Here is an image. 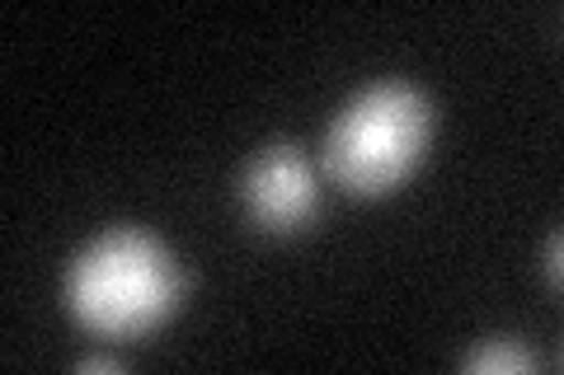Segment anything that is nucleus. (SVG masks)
<instances>
[{"label":"nucleus","instance_id":"423d86ee","mask_svg":"<svg viewBox=\"0 0 564 375\" xmlns=\"http://www.w3.org/2000/svg\"><path fill=\"white\" fill-rule=\"evenodd\" d=\"M118 362H109V356H80V371H113Z\"/></svg>","mask_w":564,"mask_h":375},{"label":"nucleus","instance_id":"f03ea898","mask_svg":"<svg viewBox=\"0 0 564 375\" xmlns=\"http://www.w3.org/2000/svg\"><path fill=\"white\" fill-rule=\"evenodd\" d=\"M437 128L433 99L410 80H377L348 99L325 132L321 165L352 198H381L410 178Z\"/></svg>","mask_w":564,"mask_h":375},{"label":"nucleus","instance_id":"39448f33","mask_svg":"<svg viewBox=\"0 0 564 375\" xmlns=\"http://www.w3.org/2000/svg\"><path fill=\"white\" fill-rule=\"evenodd\" d=\"M545 263V282H551V287H560V277H564V267H560V258H564V235L560 230H551V240H545V254H541Z\"/></svg>","mask_w":564,"mask_h":375},{"label":"nucleus","instance_id":"7ed1b4c3","mask_svg":"<svg viewBox=\"0 0 564 375\" xmlns=\"http://www.w3.org/2000/svg\"><path fill=\"white\" fill-rule=\"evenodd\" d=\"M240 207L263 235H302L321 211V174H315L311 155L292 141L254 151L240 174Z\"/></svg>","mask_w":564,"mask_h":375},{"label":"nucleus","instance_id":"f257e3e1","mask_svg":"<svg viewBox=\"0 0 564 375\" xmlns=\"http://www.w3.org/2000/svg\"><path fill=\"white\" fill-rule=\"evenodd\" d=\"M62 296L80 329L128 343L161 329L180 310L184 273L174 249L147 225H113L70 258Z\"/></svg>","mask_w":564,"mask_h":375},{"label":"nucleus","instance_id":"20e7f679","mask_svg":"<svg viewBox=\"0 0 564 375\" xmlns=\"http://www.w3.org/2000/svg\"><path fill=\"white\" fill-rule=\"evenodd\" d=\"M462 366L475 375H527L536 366V356L527 352L518 338H489L485 348H475L462 356Z\"/></svg>","mask_w":564,"mask_h":375}]
</instances>
